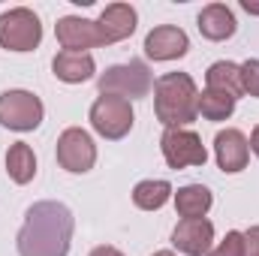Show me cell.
Here are the masks:
<instances>
[{"mask_svg": "<svg viewBox=\"0 0 259 256\" xmlns=\"http://www.w3.org/2000/svg\"><path fill=\"white\" fill-rule=\"evenodd\" d=\"M235 15H232V9L229 6H223V3H211V6H205L202 12H199V30H202V36L205 39H214V42H220V39H229L232 33H235Z\"/></svg>", "mask_w": 259, "mask_h": 256, "instance_id": "5bb4252c", "label": "cell"}, {"mask_svg": "<svg viewBox=\"0 0 259 256\" xmlns=\"http://www.w3.org/2000/svg\"><path fill=\"white\" fill-rule=\"evenodd\" d=\"M250 148H253V154L259 157V127L253 130V136H250Z\"/></svg>", "mask_w": 259, "mask_h": 256, "instance_id": "d4e9b609", "label": "cell"}, {"mask_svg": "<svg viewBox=\"0 0 259 256\" xmlns=\"http://www.w3.org/2000/svg\"><path fill=\"white\" fill-rule=\"evenodd\" d=\"M211 202H214V196H211L208 187H202V184H187V187H181V190L175 193V211L184 220L205 217L208 208H211Z\"/></svg>", "mask_w": 259, "mask_h": 256, "instance_id": "e0dca14e", "label": "cell"}, {"mask_svg": "<svg viewBox=\"0 0 259 256\" xmlns=\"http://www.w3.org/2000/svg\"><path fill=\"white\" fill-rule=\"evenodd\" d=\"M235 112V97L223 94V91H202L199 94V115L208 121H226Z\"/></svg>", "mask_w": 259, "mask_h": 256, "instance_id": "ffe728a7", "label": "cell"}, {"mask_svg": "<svg viewBox=\"0 0 259 256\" xmlns=\"http://www.w3.org/2000/svg\"><path fill=\"white\" fill-rule=\"evenodd\" d=\"M72 211L64 202H36L24 214V226L18 232L21 256H66L72 241Z\"/></svg>", "mask_w": 259, "mask_h": 256, "instance_id": "6da1fadb", "label": "cell"}, {"mask_svg": "<svg viewBox=\"0 0 259 256\" xmlns=\"http://www.w3.org/2000/svg\"><path fill=\"white\" fill-rule=\"evenodd\" d=\"M214 154L223 172H241L250 160V142L238 130H220L214 139Z\"/></svg>", "mask_w": 259, "mask_h": 256, "instance_id": "7c38bea8", "label": "cell"}, {"mask_svg": "<svg viewBox=\"0 0 259 256\" xmlns=\"http://www.w3.org/2000/svg\"><path fill=\"white\" fill-rule=\"evenodd\" d=\"M58 163H61V169L75 172V175L94 169V163H97L94 139H91L84 130H78V127L64 130L61 139H58Z\"/></svg>", "mask_w": 259, "mask_h": 256, "instance_id": "ba28073f", "label": "cell"}, {"mask_svg": "<svg viewBox=\"0 0 259 256\" xmlns=\"http://www.w3.org/2000/svg\"><path fill=\"white\" fill-rule=\"evenodd\" d=\"M241 91L250 97H259V61L241 64Z\"/></svg>", "mask_w": 259, "mask_h": 256, "instance_id": "7402d4cb", "label": "cell"}, {"mask_svg": "<svg viewBox=\"0 0 259 256\" xmlns=\"http://www.w3.org/2000/svg\"><path fill=\"white\" fill-rule=\"evenodd\" d=\"M205 81H208V88L211 91H223V94H229V97H241L244 91H241V66L232 64V61H217V64L208 66V72H205Z\"/></svg>", "mask_w": 259, "mask_h": 256, "instance_id": "2e32d148", "label": "cell"}, {"mask_svg": "<svg viewBox=\"0 0 259 256\" xmlns=\"http://www.w3.org/2000/svg\"><path fill=\"white\" fill-rule=\"evenodd\" d=\"M97 84H100V94L121 97V100H139V97H148L151 94L154 78H151V69L142 64V61H130V64L109 66L100 75Z\"/></svg>", "mask_w": 259, "mask_h": 256, "instance_id": "3957f363", "label": "cell"}, {"mask_svg": "<svg viewBox=\"0 0 259 256\" xmlns=\"http://www.w3.org/2000/svg\"><path fill=\"white\" fill-rule=\"evenodd\" d=\"M208 256H244V232H226V238L208 250Z\"/></svg>", "mask_w": 259, "mask_h": 256, "instance_id": "44dd1931", "label": "cell"}, {"mask_svg": "<svg viewBox=\"0 0 259 256\" xmlns=\"http://www.w3.org/2000/svg\"><path fill=\"white\" fill-rule=\"evenodd\" d=\"M6 172H9V178H12L15 184L33 181V175H36V157H33L30 145L15 142V145L6 151Z\"/></svg>", "mask_w": 259, "mask_h": 256, "instance_id": "ac0fdd59", "label": "cell"}, {"mask_svg": "<svg viewBox=\"0 0 259 256\" xmlns=\"http://www.w3.org/2000/svg\"><path fill=\"white\" fill-rule=\"evenodd\" d=\"M97 21H100V27L106 33V42L112 46V42L127 39L130 33L136 30V9L130 3H112V6L103 9V15Z\"/></svg>", "mask_w": 259, "mask_h": 256, "instance_id": "4fadbf2b", "label": "cell"}, {"mask_svg": "<svg viewBox=\"0 0 259 256\" xmlns=\"http://www.w3.org/2000/svg\"><path fill=\"white\" fill-rule=\"evenodd\" d=\"M52 69H55V75L61 81L78 84V81H88L94 75L97 64H94V58L88 52H58L55 61H52Z\"/></svg>", "mask_w": 259, "mask_h": 256, "instance_id": "9a60e30c", "label": "cell"}, {"mask_svg": "<svg viewBox=\"0 0 259 256\" xmlns=\"http://www.w3.org/2000/svg\"><path fill=\"white\" fill-rule=\"evenodd\" d=\"M169 196H172L169 181H139L136 190H133V202L142 211H157L169 202Z\"/></svg>", "mask_w": 259, "mask_h": 256, "instance_id": "d6986e66", "label": "cell"}, {"mask_svg": "<svg viewBox=\"0 0 259 256\" xmlns=\"http://www.w3.org/2000/svg\"><path fill=\"white\" fill-rule=\"evenodd\" d=\"M0 124L6 130H36L42 124V100L30 91H6L0 94Z\"/></svg>", "mask_w": 259, "mask_h": 256, "instance_id": "5b68a950", "label": "cell"}, {"mask_svg": "<svg viewBox=\"0 0 259 256\" xmlns=\"http://www.w3.org/2000/svg\"><path fill=\"white\" fill-rule=\"evenodd\" d=\"M91 256H124V253H121V250H115V247H106V244H103V247H94Z\"/></svg>", "mask_w": 259, "mask_h": 256, "instance_id": "cb8c5ba5", "label": "cell"}, {"mask_svg": "<svg viewBox=\"0 0 259 256\" xmlns=\"http://www.w3.org/2000/svg\"><path fill=\"white\" fill-rule=\"evenodd\" d=\"M154 112L157 121L169 130L193 124L199 115V91L187 72H166L154 84Z\"/></svg>", "mask_w": 259, "mask_h": 256, "instance_id": "7a4b0ae2", "label": "cell"}, {"mask_svg": "<svg viewBox=\"0 0 259 256\" xmlns=\"http://www.w3.org/2000/svg\"><path fill=\"white\" fill-rule=\"evenodd\" d=\"M39 39H42V24L30 9L18 6L0 15V46L6 52H33Z\"/></svg>", "mask_w": 259, "mask_h": 256, "instance_id": "277c9868", "label": "cell"}, {"mask_svg": "<svg viewBox=\"0 0 259 256\" xmlns=\"http://www.w3.org/2000/svg\"><path fill=\"white\" fill-rule=\"evenodd\" d=\"M163 157L169 163V169H184V166H205L208 151L202 145V139L193 130H166L160 139Z\"/></svg>", "mask_w": 259, "mask_h": 256, "instance_id": "52a82bcc", "label": "cell"}, {"mask_svg": "<svg viewBox=\"0 0 259 256\" xmlns=\"http://www.w3.org/2000/svg\"><path fill=\"white\" fill-rule=\"evenodd\" d=\"M187 49H190V39L175 24H160L145 36V55L151 61H175V58H184Z\"/></svg>", "mask_w": 259, "mask_h": 256, "instance_id": "30bf717a", "label": "cell"}, {"mask_svg": "<svg viewBox=\"0 0 259 256\" xmlns=\"http://www.w3.org/2000/svg\"><path fill=\"white\" fill-rule=\"evenodd\" d=\"M244 256H259V226L244 232Z\"/></svg>", "mask_w": 259, "mask_h": 256, "instance_id": "603a6c76", "label": "cell"}, {"mask_svg": "<svg viewBox=\"0 0 259 256\" xmlns=\"http://www.w3.org/2000/svg\"><path fill=\"white\" fill-rule=\"evenodd\" d=\"M55 33H58V42L64 46V52H84V49L109 46L100 21H88V18H78V15H64L58 21Z\"/></svg>", "mask_w": 259, "mask_h": 256, "instance_id": "9c48e42d", "label": "cell"}, {"mask_svg": "<svg viewBox=\"0 0 259 256\" xmlns=\"http://www.w3.org/2000/svg\"><path fill=\"white\" fill-rule=\"evenodd\" d=\"M211 241H214V226L211 220L205 217H190V220H181L172 232V244L187 256H202L211 250Z\"/></svg>", "mask_w": 259, "mask_h": 256, "instance_id": "8fae6325", "label": "cell"}, {"mask_svg": "<svg viewBox=\"0 0 259 256\" xmlns=\"http://www.w3.org/2000/svg\"><path fill=\"white\" fill-rule=\"evenodd\" d=\"M91 127L103 139H124L133 130V106H130V100L103 94L91 106Z\"/></svg>", "mask_w": 259, "mask_h": 256, "instance_id": "8992f818", "label": "cell"}, {"mask_svg": "<svg viewBox=\"0 0 259 256\" xmlns=\"http://www.w3.org/2000/svg\"><path fill=\"white\" fill-rule=\"evenodd\" d=\"M154 256H175V253H172V250H157Z\"/></svg>", "mask_w": 259, "mask_h": 256, "instance_id": "484cf974", "label": "cell"}]
</instances>
